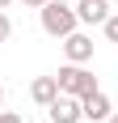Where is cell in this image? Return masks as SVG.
Listing matches in <instances>:
<instances>
[{
	"mask_svg": "<svg viewBox=\"0 0 118 123\" xmlns=\"http://www.w3.org/2000/svg\"><path fill=\"white\" fill-rule=\"evenodd\" d=\"M63 60L68 64H93V38L84 34V30H72L63 38Z\"/></svg>",
	"mask_w": 118,
	"mask_h": 123,
	"instance_id": "4",
	"label": "cell"
},
{
	"mask_svg": "<svg viewBox=\"0 0 118 123\" xmlns=\"http://www.w3.org/2000/svg\"><path fill=\"white\" fill-rule=\"evenodd\" d=\"M0 111H4V85H0Z\"/></svg>",
	"mask_w": 118,
	"mask_h": 123,
	"instance_id": "12",
	"label": "cell"
},
{
	"mask_svg": "<svg viewBox=\"0 0 118 123\" xmlns=\"http://www.w3.org/2000/svg\"><path fill=\"white\" fill-rule=\"evenodd\" d=\"M38 21H42V34L51 38H63L72 34V30H80V17H76V4H68V0H47L42 9H38Z\"/></svg>",
	"mask_w": 118,
	"mask_h": 123,
	"instance_id": "1",
	"label": "cell"
},
{
	"mask_svg": "<svg viewBox=\"0 0 118 123\" xmlns=\"http://www.w3.org/2000/svg\"><path fill=\"white\" fill-rule=\"evenodd\" d=\"M68 4H76V0H68Z\"/></svg>",
	"mask_w": 118,
	"mask_h": 123,
	"instance_id": "16",
	"label": "cell"
},
{
	"mask_svg": "<svg viewBox=\"0 0 118 123\" xmlns=\"http://www.w3.org/2000/svg\"><path fill=\"white\" fill-rule=\"evenodd\" d=\"M110 4H118V0H110Z\"/></svg>",
	"mask_w": 118,
	"mask_h": 123,
	"instance_id": "15",
	"label": "cell"
},
{
	"mask_svg": "<svg viewBox=\"0 0 118 123\" xmlns=\"http://www.w3.org/2000/svg\"><path fill=\"white\" fill-rule=\"evenodd\" d=\"M9 4H13V0H0V9H9Z\"/></svg>",
	"mask_w": 118,
	"mask_h": 123,
	"instance_id": "14",
	"label": "cell"
},
{
	"mask_svg": "<svg viewBox=\"0 0 118 123\" xmlns=\"http://www.w3.org/2000/svg\"><path fill=\"white\" fill-rule=\"evenodd\" d=\"M106 123H118V111H114V115H110V119H106Z\"/></svg>",
	"mask_w": 118,
	"mask_h": 123,
	"instance_id": "13",
	"label": "cell"
},
{
	"mask_svg": "<svg viewBox=\"0 0 118 123\" xmlns=\"http://www.w3.org/2000/svg\"><path fill=\"white\" fill-rule=\"evenodd\" d=\"M80 106H84V123H106L114 115V102H110L106 89H93L89 98H80Z\"/></svg>",
	"mask_w": 118,
	"mask_h": 123,
	"instance_id": "5",
	"label": "cell"
},
{
	"mask_svg": "<svg viewBox=\"0 0 118 123\" xmlns=\"http://www.w3.org/2000/svg\"><path fill=\"white\" fill-rule=\"evenodd\" d=\"M0 123H25V119H21L17 111H0Z\"/></svg>",
	"mask_w": 118,
	"mask_h": 123,
	"instance_id": "10",
	"label": "cell"
},
{
	"mask_svg": "<svg viewBox=\"0 0 118 123\" xmlns=\"http://www.w3.org/2000/svg\"><path fill=\"white\" fill-rule=\"evenodd\" d=\"M55 98H59V81L55 76H34V81H30V102H34V106L47 111Z\"/></svg>",
	"mask_w": 118,
	"mask_h": 123,
	"instance_id": "7",
	"label": "cell"
},
{
	"mask_svg": "<svg viewBox=\"0 0 118 123\" xmlns=\"http://www.w3.org/2000/svg\"><path fill=\"white\" fill-rule=\"evenodd\" d=\"M13 38V17H9V9H0V43H9Z\"/></svg>",
	"mask_w": 118,
	"mask_h": 123,
	"instance_id": "8",
	"label": "cell"
},
{
	"mask_svg": "<svg viewBox=\"0 0 118 123\" xmlns=\"http://www.w3.org/2000/svg\"><path fill=\"white\" fill-rule=\"evenodd\" d=\"M55 81H59V93H72V98H89L93 89H101L97 85V76L84 68V64H63L55 72Z\"/></svg>",
	"mask_w": 118,
	"mask_h": 123,
	"instance_id": "2",
	"label": "cell"
},
{
	"mask_svg": "<svg viewBox=\"0 0 118 123\" xmlns=\"http://www.w3.org/2000/svg\"><path fill=\"white\" fill-rule=\"evenodd\" d=\"M110 0H76V17H80V25H106L110 17Z\"/></svg>",
	"mask_w": 118,
	"mask_h": 123,
	"instance_id": "6",
	"label": "cell"
},
{
	"mask_svg": "<svg viewBox=\"0 0 118 123\" xmlns=\"http://www.w3.org/2000/svg\"><path fill=\"white\" fill-rule=\"evenodd\" d=\"M47 115H51V123H84V106H80V98H72V93H59L47 106Z\"/></svg>",
	"mask_w": 118,
	"mask_h": 123,
	"instance_id": "3",
	"label": "cell"
},
{
	"mask_svg": "<svg viewBox=\"0 0 118 123\" xmlns=\"http://www.w3.org/2000/svg\"><path fill=\"white\" fill-rule=\"evenodd\" d=\"M101 30H106V38H110V43H118V9L106 17V25H101Z\"/></svg>",
	"mask_w": 118,
	"mask_h": 123,
	"instance_id": "9",
	"label": "cell"
},
{
	"mask_svg": "<svg viewBox=\"0 0 118 123\" xmlns=\"http://www.w3.org/2000/svg\"><path fill=\"white\" fill-rule=\"evenodd\" d=\"M25 9H42V4H47V0H21Z\"/></svg>",
	"mask_w": 118,
	"mask_h": 123,
	"instance_id": "11",
	"label": "cell"
}]
</instances>
